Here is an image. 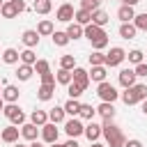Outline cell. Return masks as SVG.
I'll return each instance as SVG.
<instances>
[{
	"label": "cell",
	"instance_id": "c3c4849f",
	"mask_svg": "<svg viewBox=\"0 0 147 147\" xmlns=\"http://www.w3.org/2000/svg\"><path fill=\"white\" fill-rule=\"evenodd\" d=\"M124 147H142V142H140L138 138H131V140H126V142H124Z\"/></svg>",
	"mask_w": 147,
	"mask_h": 147
},
{
	"label": "cell",
	"instance_id": "f5cc1de1",
	"mask_svg": "<svg viewBox=\"0 0 147 147\" xmlns=\"http://www.w3.org/2000/svg\"><path fill=\"white\" fill-rule=\"evenodd\" d=\"M30 147H44V145H41V142H37V140H32V142H30Z\"/></svg>",
	"mask_w": 147,
	"mask_h": 147
},
{
	"label": "cell",
	"instance_id": "ac0fdd59",
	"mask_svg": "<svg viewBox=\"0 0 147 147\" xmlns=\"http://www.w3.org/2000/svg\"><path fill=\"white\" fill-rule=\"evenodd\" d=\"M96 113H99L103 119H113V117H115V106H113L110 101H101L99 108H96Z\"/></svg>",
	"mask_w": 147,
	"mask_h": 147
},
{
	"label": "cell",
	"instance_id": "d4e9b609",
	"mask_svg": "<svg viewBox=\"0 0 147 147\" xmlns=\"http://www.w3.org/2000/svg\"><path fill=\"white\" fill-rule=\"evenodd\" d=\"M18 60H21V53H18L16 48H7V51L2 53V62H5V64H16Z\"/></svg>",
	"mask_w": 147,
	"mask_h": 147
},
{
	"label": "cell",
	"instance_id": "db71d44e",
	"mask_svg": "<svg viewBox=\"0 0 147 147\" xmlns=\"http://www.w3.org/2000/svg\"><path fill=\"white\" fill-rule=\"evenodd\" d=\"M0 110H5V99L0 96Z\"/></svg>",
	"mask_w": 147,
	"mask_h": 147
},
{
	"label": "cell",
	"instance_id": "603a6c76",
	"mask_svg": "<svg viewBox=\"0 0 147 147\" xmlns=\"http://www.w3.org/2000/svg\"><path fill=\"white\" fill-rule=\"evenodd\" d=\"M18 87L16 85H5V90H2V99L7 101V103H14L16 99H18Z\"/></svg>",
	"mask_w": 147,
	"mask_h": 147
},
{
	"label": "cell",
	"instance_id": "7402d4cb",
	"mask_svg": "<svg viewBox=\"0 0 147 147\" xmlns=\"http://www.w3.org/2000/svg\"><path fill=\"white\" fill-rule=\"evenodd\" d=\"M53 94H55V85H41V87L37 90V99H39V101H51Z\"/></svg>",
	"mask_w": 147,
	"mask_h": 147
},
{
	"label": "cell",
	"instance_id": "4fadbf2b",
	"mask_svg": "<svg viewBox=\"0 0 147 147\" xmlns=\"http://www.w3.org/2000/svg\"><path fill=\"white\" fill-rule=\"evenodd\" d=\"M39 37H41V34H39L37 30H25V32L21 34V41H23L28 48H34V46L39 44Z\"/></svg>",
	"mask_w": 147,
	"mask_h": 147
},
{
	"label": "cell",
	"instance_id": "9c48e42d",
	"mask_svg": "<svg viewBox=\"0 0 147 147\" xmlns=\"http://www.w3.org/2000/svg\"><path fill=\"white\" fill-rule=\"evenodd\" d=\"M74 83H78L83 90H87V85H90V71H85V69H80V67H74Z\"/></svg>",
	"mask_w": 147,
	"mask_h": 147
},
{
	"label": "cell",
	"instance_id": "52a82bcc",
	"mask_svg": "<svg viewBox=\"0 0 147 147\" xmlns=\"http://www.w3.org/2000/svg\"><path fill=\"white\" fill-rule=\"evenodd\" d=\"M64 131H67V136L69 138H78V136H83L85 133V126H83V122L80 119H69L67 124H64Z\"/></svg>",
	"mask_w": 147,
	"mask_h": 147
},
{
	"label": "cell",
	"instance_id": "9a60e30c",
	"mask_svg": "<svg viewBox=\"0 0 147 147\" xmlns=\"http://www.w3.org/2000/svg\"><path fill=\"white\" fill-rule=\"evenodd\" d=\"M21 136L25 138V140H37V136H39V129H37V124H32V122H28V124H23L21 126Z\"/></svg>",
	"mask_w": 147,
	"mask_h": 147
},
{
	"label": "cell",
	"instance_id": "5b68a950",
	"mask_svg": "<svg viewBox=\"0 0 147 147\" xmlns=\"http://www.w3.org/2000/svg\"><path fill=\"white\" fill-rule=\"evenodd\" d=\"M96 94H99V99H101V101H110V103H113V101H117V96H119V92H117L110 83H106V80H103V83H99Z\"/></svg>",
	"mask_w": 147,
	"mask_h": 147
},
{
	"label": "cell",
	"instance_id": "4316f807",
	"mask_svg": "<svg viewBox=\"0 0 147 147\" xmlns=\"http://www.w3.org/2000/svg\"><path fill=\"white\" fill-rule=\"evenodd\" d=\"M74 21L80 23V25H90V23H92V11H87V9H78L76 16H74Z\"/></svg>",
	"mask_w": 147,
	"mask_h": 147
},
{
	"label": "cell",
	"instance_id": "91938a15",
	"mask_svg": "<svg viewBox=\"0 0 147 147\" xmlns=\"http://www.w3.org/2000/svg\"><path fill=\"white\" fill-rule=\"evenodd\" d=\"M0 96H2V90H0Z\"/></svg>",
	"mask_w": 147,
	"mask_h": 147
},
{
	"label": "cell",
	"instance_id": "6f0895ef",
	"mask_svg": "<svg viewBox=\"0 0 147 147\" xmlns=\"http://www.w3.org/2000/svg\"><path fill=\"white\" fill-rule=\"evenodd\" d=\"M92 147H108V145H99V142H92Z\"/></svg>",
	"mask_w": 147,
	"mask_h": 147
},
{
	"label": "cell",
	"instance_id": "60d3db41",
	"mask_svg": "<svg viewBox=\"0 0 147 147\" xmlns=\"http://www.w3.org/2000/svg\"><path fill=\"white\" fill-rule=\"evenodd\" d=\"M34 71H37L39 76H44V74H51V64H48L46 60H37V62H34Z\"/></svg>",
	"mask_w": 147,
	"mask_h": 147
},
{
	"label": "cell",
	"instance_id": "44dd1931",
	"mask_svg": "<svg viewBox=\"0 0 147 147\" xmlns=\"http://www.w3.org/2000/svg\"><path fill=\"white\" fill-rule=\"evenodd\" d=\"M64 115H67L64 106H55V108H51V110H48V122L60 124V122H64Z\"/></svg>",
	"mask_w": 147,
	"mask_h": 147
},
{
	"label": "cell",
	"instance_id": "d590c367",
	"mask_svg": "<svg viewBox=\"0 0 147 147\" xmlns=\"http://www.w3.org/2000/svg\"><path fill=\"white\" fill-rule=\"evenodd\" d=\"M21 62H23V64H32V67H34V62H37V55L32 53V48H25V51L21 53Z\"/></svg>",
	"mask_w": 147,
	"mask_h": 147
},
{
	"label": "cell",
	"instance_id": "f6af8a7d",
	"mask_svg": "<svg viewBox=\"0 0 147 147\" xmlns=\"http://www.w3.org/2000/svg\"><path fill=\"white\" fill-rule=\"evenodd\" d=\"M136 76H147V62H140V64H136Z\"/></svg>",
	"mask_w": 147,
	"mask_h": 147
},
{
	"label": "cell",
	"instance_id": "277c9868",
	"mask_svg": "<svg viewBox=\"0 0 147 147\" xmlns=\"http://www.w3.org/2000/svg\"><path fill=\"white\" fill-rule=\"evenodd\" d=\"M124 60H126V51L119 48V46H113L106 53V67H119Z\"/></svg>",
	"mask_w": 147,
	"mask_h": 147
},
{
	"label": "cell",
	"instance_id": "8992f818",
	"mask_svg": "<svg viewBox=\"0 0 147 147\" xmlns=\"http://www.w3.org/2000/svg\"><path fill=\"white\" fill-rule=\"evenodd\" d=\"M57 136H60V131H57V124L55 122H46L44 126H41V138L51 145V142H57Z\"/></svg>",
	"mask_w": 147,
	"mask_h": 147
},
{
	"label": "cell",
	"instance_id": "8d00e7d4",
	"mask_svg": "<svg viewBox=\"0 0 147 147\" xmlns=\"http://www.w3.org/2000/svg\"><path fill=\"white\" fill-rule=\"evenodd\" d=\"M90 64H92V67L106 64V53H101V51H94V53L90 55Z\"/></svg>",
	"mask_w": 147,
	"mask_h": 147
},
{
	"label": "cell",
	"instance_id": "ab89813d",
	"mask_svg": "<svg viewBox=\"0 0 147 147\" xmlns=\"http://www.w3.org/2000/svg\"><path fill=\"white\" fill-rule=\"evenodd\" d=\"M133 25H136L138 30L147 32V11H145V14H136V18H133Z\"/></svg>",
	"mask_w": 147,
	"mask_h": 147
},
{
	"label": "cell",
	"instance_id": "e575fe53",
	"mask_svg": "<svg viewBox=\"0 0 147 147\" xmlns=\"http://www.w3.org/2000/svg\"><path fill=\"white\" fill-rule=\"evenodd\" d=\"M83 92H85V90H83V87H80L78 83H74V80H71V83L67 85V94H69V99H78V96H80Z\"/></svg>",
	"mask_w": 147,
	"mask_h": 147
},
{
	"label": "cell",
	"instance_id": "5bb4252c",
	"mask_svg": "<svg viewBox=\"0 0 147 147\" xmlns=\"http://www.w3.org/2000/svg\"><path fill=\"white\" fill-rule=\"evenodd\" d=\"M117 18H119L122 23H131V21L136 18V11H133V7H131V5H122V7L117 9Z\"/></svg>",
	"mask_w": 147,
	"mask_h": 147
},
{
	"label": "cell",
	"instance_id": "30bf717a",
	"mask_svg": "<svg viewBox=\"0 0 147 147\" xmlns=\"http://www.w3.org/2000/svg\"><path fill=\"white\" fill-rule=\"evenodd\" d=\"M18 129H16V124H11V126H7V129H2V133H0V140L2 142H9V145H14V142H18Z\"/></svg>",
	"mask_w": 147,
	"mask_h": 147
},
{
	"label": "cell",
	"instance_id": "1f68e13d",
	"mask_svg": "<svg viewBox=\"0 0 147 147\" xmlns=\"http://www.w3.org/2000/svg\"><path fill=\"white\" fill-rule=\"evenodd\" d=\"M55 80H57L60 85H69V83L74 80V74H71L69 69H62V67H60V71H57V76H55Z\"/></svg>",
	"mask_w": 147,
	"mask_h": 147
},
{
	"label": "cell",
	"instance_id": "ba28073f",
	"mask_svg": "<svg viewBox=\"0 0 147 147\" xmlns=\"http://www.w3.org/2000/svg\"><path fill=\"white\" fill-rule=\"evenodd\" d=\"M55 16H57V21H62V23H71V21H74V16H76V11H74V7H71L69 2H64V5H60V7H57Z\"/></svg>",
	"mask_w": 147,
	"mask_h": 147
},
{
	"label": "cell",
	"instance_id": "bcb514c9",
	"mask_svg": "<svg viewBox=\"0 0 147 147\" xmlns=\"http://www.w3.org/2000/svg\"><path fill=\"white\" fill-rule=\"evenodd\" d=\"M41 85H55V76L53 74H44L41 76Z\"/></svg>",
	"mask_w": 147,
	"mask_h": 147
},
{
	"label": "cell",
	"instance_id": "4dcf8cb0",
	"mask_svg": "<svg viewBox=\"0 0 147 147\" xmlns=\"http://www.w3.org/2000/svg\"><path fill=\"white\" fill-rule=\"evenodd\" d=\"M51 37H53V44H55V46H67V44L71 41V39H69V34H67V32H62V30H55Z\"/></svg>",
	"mask_w": 147,
	"mask_h": 147
},
{
	"label": "cell",
	"instance_id": "d6986e66",
	"mask_svg": "<svg viewBox=\"0 0 147 147\" xmlns=\"http://www.w3.org/2000/svg\"><path fill=\"white\" fill-rule=\"evenodd\" d=\"M136 32H138V28L133 25V21L119 25V37H122V39H136Z\"/></svg>",
	"mask_w": 147,
	"mask_h": 147
},
{
	"label": "cell",
	"instance_id": "7dc6e473",
	"mask_svg": "<svg viewBox=\"0 0 147 147\" xmlns=\"http://www.w3.org/2000/svg\"><path fill=\"white\" fill-rule=\"evenodd\" d=\"M11 2H14V7H16V11H18V14H21V11H25V9H28V7H25V2H23V0H11Z\"/></svg>",
	"mask_w": 147,
	"mask_h": 147
},
{
	"label": "cell",
	"instance_id": "7c38bea8",
	"mask_svg": "<svg viewBox=\"0 0 147 147\" xmlns=\"http://www.w3.org/2000/svg\"><path fill=\"white\" fill-rule=\"evenodd\" d=\"M85 37H87L90 41H96V39L106 37V32H103V28H101V25H94V23H90V25H85Z\"/></svg>",
	"mask_w": 147,
	"mask_h": 147
},
{
	"label": "cell",
	"instance_id": "9f6ffc18",
	"mask_svg": "<svg viewBox=\"0 0 147 147\" xmlns=\"http://www.w3.org/2000/svg\"><path fill=\"white\" fill-rule=\"evenodd\" d=\"M51 147H64V145H60V142H51Z\"/></svg>",
	"mask_w": 147,
	"mask_h": 147
},
{
	"label": "cell",
	"instance_id": "83f0119b",
	"mask_svg": "<svg viewBox=\"0 0 147 147\" xmlns=\"http://www.w3.org/2000/svg\"><path fill=\"white\" fill-rule=\"evenodd\" d=\"M108 21H110V16H108L103 9H96V11H92V23H94V25H101V28H103Z\"/></svg>",
	"mask_w": 147,
	"mask_h": 147
},
{
	"label": "cell",
	"instance_id": "ffe728a7",
	"mask_svg": "<svg viewBox=\"0 0 147 147\" xmlns=\"http://www.w3.org/2000/svg\"><path fill=\"white\" fill-rule=\"evenodd\" d=\"M106 74H108V67H106V64H99V67H92V71H90V80H96V83H103V80H106Z\"/></svg>",
	"mask_w": 147,
	"mask_h": 147
},
{
	"label": "cell",
	"instance_id": "836d02e7",
	"mask_svg": "<svg viewBox=\"0 0 147 147\" xmlns=\"http://www.w3.org/2000/svg\"><path fill=\"white\" fill-rule=\"evenodd\" d=\"M37 32H39V34H53V32H55V28H53V23H51L48 18H44V21H39Z\"/></svg>",
	"mask_w": 147,
	"mask_h": 147
},
{
	"label": "cell",
	"instance_id": "f546056e",
	"mask_svg": "<svg viewBox=\"0 0 147 147\" xmlns=\"http://www.w3.org/2000/svg\"><path fill=\"white\" fill-rule=\"evenodd\" d=\"M0 14H2V18H14L18 11H16V7H14V2L11 0H7L2 7H0Z\"/></svg>",
	"mask_w": 147,
	"mask_h": 147
},
{
	"label": "cell",
	"instance_id": "681fc988",
	"mask_svg": "<svg viewBox=\"0 0 147 147\" xmlns=\"http://www.w3.org/2000/svg\"><path fill=\"white\" fill-rule=\"evenodd\" d=\"M64 147H78V142H76V138H69V140L64 142Z\"/></svg>",
	"mask_w": 147,
	"mask_h": 147
},
{
	"label": "cell",
	"instance_id": "484cf974",
	"mask_svg": "<svg viewBox=\"0 0 147 147\" xmlns=\"http://www.w3.org/2000/svg\"><path fill=\"white\" fill-rule=\"evenodd\" d=\"M30 122H32V124H37V126H44V124L48 122V113H46V110H32Z\"/></svg>",
	"mask_w": 147,
	"mask_h": 147
},
{
	"label": "cell",
	"instance_id": "11a10c76",
	"mask_svg": "<svg viewBox=\"0 0 147 147\" xmlns=\"http://www.w3.org/2000/svg\"><path fill=\"white\" fill-rule=\"evenodd\" d=\"M14 147H30V145H23V142H14Z\"/></svg>",
	"mask_w": 147,
	"mask_h": 147
},
{
	"label": "cell",
	"instance_id": "ee69618b",
	"mask_svg": "<svg viewBox=\"0 0 147 147\" xmlns=\"http://www.w3.org/2000/svg\"><path fill=\"white\" fill-rule=\"evenodd\" d=\"M92 46H94V51L106 48V46H108V34H106V37H101V39H96V41H92Z\"/></svg>",
	"mask_w": 147,
	"mask_h": 147
},
{
	"label": "cell",
	"instance_id": "f35d334b",
	"mask_svg": "<svg viewBox=\"0 0 147 147\" xmlns=\"http://www.w3.org/2000/svg\"><path fill=\"white\" fill-rule=\"evenodd\" d=\"M94 113H96V108H92L90 103H80V113H78V115H80L83 119H92Z\"/></svg>",
	"mask_w": 147,
	"mask_h": 147
},
{
	"label": "cell",
	"instance_id": "2e32d148",
	"mask_svg": "<svg viewBox=\"0 0 147 147\" xmlns=\"http://www.w3.org/2000/svg\"><path fill=\"white\" fill-rule=\"evenodd\" d=\"M101 133H103V129H101L99 124H94V122L90 119V124L85 126V136H87V140H90V142H96Z\"/></svg>",
	"mask_w": 147,
	"mask_h": 147
},
{
	"label": "cell",
	"instance_id": "8fae6325",
	"mask_svg": "<svg viewBox=\"0 0 147 147\" xmlns=\"http://www.w3.org/2000/svg\"><path fill=\"white\" fill-rule=\"evenodd\" d=\"M136 78H138V76H136L133 69H122V71H119V85H122L124 90L131 87V85H136Z\"/></svg>",
	"mask_w": 147,
	"mask_h": 147
},
{
	"label": "cell",
	"instance_id": "3957f363",
	"mask_svg": "<svg viewBox=\"0 0 147 147\" xmlns=\"http://www.w3.org/2000/svg\"><path fill=\"white\" fill-rule=\"evenodd\" d=\"M2 113H5V117H7L11 124H18V126H23V124H25V115H23V110H21L16 103H7Z\"/></svg>",
	"mask_w": 147,
	"mask_h": 147
},
{
	"label": "cell",
	"instance_id": "7bdbcfd3",
	"mask_svg": "<svg viewBox=\"0 0 147 147\" xmlns=\"http://www.w3.org/2000/svg\"><path fill=\"white\" fill-rule=\"evenodd\" d=\"M126 57H129V62H133V64H140V62H142V51L133 48V51H131V53H129Z\"/></svg>",
	"mask_w": 147,
	"mask_h": 147
},
{
	"label": "cell",
	"instance_id": "d6a6232c",
	"mask_svg": "<svg viewBox=\"0 0 147 147\" xmlns=\"http://www.w3.org/2000/svg\"><path fill=\"white\" fill-rule=\"evenodd\" d=\"M64 110H67V115H74V117H76V115L80 113V101H78V99H69V101L64 103Z\"/></svg>",
	"mask_w": 147,
	"mask_h": 147
},
{
	"label": "cell",
	"instance_id": "6da1fadb",
	"mask_svg": "<svg viewBox=\"0 0 147 147\" xmlns=\"http://www.w3.org/2000/svg\"><path fill=\"white\" fill-rule=\"evenodd\" d=\"M101 129H103V136H106V142H108V147H124V133H122V129L113 122V119H103V124H101Z\"/></svg>",
	"mask_w": 147,
	"mask_h": 147
},
{
	"label": "cell",
	"instance_id": "7a4b0ae2",
	"mask_svg": "<svg viewBox=\"0 0 147 147\" xmlns=\"http://www.w3.org/2000/svg\"><path fill=\"white\" fill-rule=\"evenodd\" d=\"M142 99H147V85H142V83H136V85L126 87V92L122 94V101H124L126 106H136V103H140Z\"/></svg>",
	"mask_w": 147,
	"mask_h": 147
},
{
	"label": "cell",
	"instance_id": "cb8c5ba5",
	"mask_svg": "<svg viewBox=\"0 0 147 147\" xmlns=\"http://www.w3.org/2000/svg\"><path fill=\"white\" fill-rule=\"evenodd\" d=\"M32 74H34V67H32V64H21V67L16 69V78H18V80H30Z\"/></svg>",
	"mask_w": 147,
	"mask_h": 147
},
{
	"label": "cell",
	"instance_id": "b9f144b4",
	"mask_svg": "<svg viewBox=\"0 0 147 147\" xmlns=\"http://www.w3.org/2000/svg\"><path fill=\"white\" fill-rule=\"evenodd\" d=\"M101 7V0H80V9H87V11H96Z\"/></svg>",
	"mask_w": 147,
	"mask_h": 147
},
{
	"label": "cell",
	"instance_id": "680465c9",
	"mask_svg": "<svg viewBox=\"0 0 147 147\" xmlns=\"http://www.w3.org/2000/svg\"><path fill=\"white\" fill-rule=\"evenodd\" d=\"M2 5H5V0H0V7H2Z\"/></svg>",
	"mask_w": 147,
	"mask_h": 147
},
{
	"label": "cell",
	"instance_id": "e0dca14e",
	"mask_svg": "<svg viewBox=\"0 0 147 147\" xmlns=\"http://www.w3.org/2000/svg\"><path fill=\"white\" fill-rule=\"evenodd\" d=\"M67 34H69V39H80V37H85V25H80V23H69V28L64 30Z\"/></svg>",
	"mask_w": 147,
	"mask_h": 147
},
{
	"label": "cell",
	"instance_id": "f907efd6",
	"mask_svg": "<svg viewBox=\"0 0 147 147\" xmlns=\"http://www.w3.org/2000/svg\"><path fill=\"white\" fill-rule=\"evenodd\" d=\"M140 110L147 115V99H142V101H140Z\"/></svg>",
	"mask_w": 147,
	"mask_h": 147
},
{
	"label": "cell",
	"instance_id": "816d5d0a",
	"mask_svg": "<svg viewBox=\"0 0 147 147\" xmlns=\"http://www.w3.org/2000/svg\"><path fill=\"white\" fill-rule=\"evenodd\" d=\"M140 0H122V5H131V7H136Z\"/></svg>",
	"mask_w": 147,
	"mask_h": 147
},
{
	"label": "cell",
	"instance_id": "74e56055",
	"mask_svg": "<svg viewBox=\"0 0 147 147\" xmlns=\"http://www.w3.org/2000/svg\"><path fill=\"white\" fill-rule=\"evenodd\" d=\"M60 67L74 71V67H76V57H74V55H62V57H60Z\"/></svg>",
	"mask_w": 147,
	"mask_h": 147
},
{
	"label": "cell",
	"instance_id": "f1b7e54d",
	"mask_svg": "<svg viewBox=\"0 0 147 147\" xmlns=\"http://www.w3.org/2000/svg\"><path fill=\"white\" fill-rule=\"evenodd\" d=\"M32 9H34L37 14H48V11L53 9V2H51V0H34Z\"/></svg>",
	"mask_w": 147,
	"mask_h": 147
}]
</instances>
